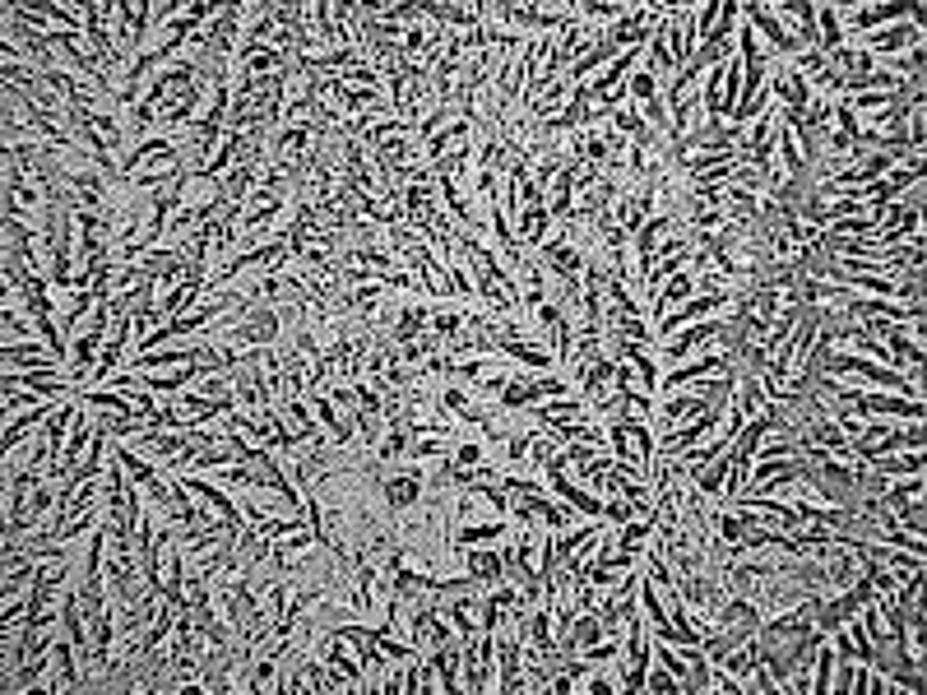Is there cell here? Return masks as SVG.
<instances>
[{
    "mask_svg": "<svg viewBox=\"0 0 927 695\" xmlns=\"http://www.w3.org/2000/svg\"><path fill=\"white\" fill-rule=\"evenodd\" d=\"M0 329H5V343H14V339L24 343V334H28L24 316H19V311H14L10 302H5V311H0Z\"/></svg>",
    "mask_w": 927,
    "mask_h": 695,
    "instance_id": "cell-25",
    "label": "cell"
},
{
    "mask_svg": "<svg viewBox=\"0 0 927 695\" xmlns=\"http://www.w3.org/2000/svg\"><path fill=\"white\" fill-rule=\"evenodd\" d=\"M853 413H858V417H909V422H923V399H904V394H881V390H858V399H853Z\"/></svg>",
    "mask_w": 927,
    "mask_h": 695,
    "instance_id": "cell-2",
    "label": "cell"
},
{
    "mask_svg": "<svg viewBox=\"0 0 927 695\" xmlns=\"http://www.w3.org/2000/svg\"><path fill=\"white\" fill-rule=\"evenodd\" d=\"M691 292H696V274H673L668 283L659 288V297H654V311H649V325H659L673 306L691 302Z\"/></svg>",
    "mask_w": 927,
    "mask_h": 695,
    "instance_id": "cell-13",
    "label": "cell"
},
{
    "mask_svg": "<svg viewBox=\"0 0 927 695\" xmlns=\"http://www.w3.org/2000/svg\"><path fill=\"white\" fill-rule=\"evenodd\" d=\"M506 515L501 519H492V524H455V543H450V552L455 556H464L469 547H496V543H506Z\"/></svg>",
    "mask_w": 927,
    "mask_h": 695,
    "instance_id": "cell-8",
    "label": "cell"
},
{
    "mask_svg": "<svg viewBox=\"0 0 927 695\" xmlns=\"http://www.w3.org/2000/svg\"><path fill=\"white\" fill-rule=\"evenodd\" d=\"M742 14H747V28H751V33H761V38L770 42V47H775L779 56H784V61H793V56L802 51V47H798V38H793V33H788V28L779 24V14L770 10V5H761V0H751V5H742Z\"/></svg>",
    "mask_w": 927,
    "mask_h": 695,
    "instance_id": "cell-1",
    "label": "cell"
},
{
    "mask_svg": "<svg viewBox=\"0 0 927 695\" xmlns=\"http://www.w3.org/2000/svg\"><path fill=\"white\" fill-rule=\"evenodd\" d=\"M538 417H552V422H585L589 404L580 394H561V399H547V404H534Z\"/></svg>",
    "mask_w": 927,
    "mask_h": 695,
    "instance_id": "cell-17",
    "label": "cell"
},
{
    "mask_svg": "<svg viewBox=\"0 0 927 695\" xmlns=\"http://www.w3.org/2000/svg\"><path fill=\"white\" fill-rule=\"evenodd\" d=\"M914 51V47H923V28H914L909 19H900V24H890V28H881V33H872V56L877 51H886V56H895V51Z\"/></svg>",
    "mask_w": 927,
    "mask_h": 695,
    "instance_id": "cell-12",
    "label": "cell"
},
{
    "mask_svg": "<svg viewBox=\"0 0 927 695\" xmlns=\"http://www.w3.org/2000/svg\"><path fill=\"white\" fill-rule=\"evenodd\" d=\"M191 431H140V436H130V450H140L144 459H177L191 450Z\"/></svg>",
    "mask_w": 927,
    "mask_h": 695,
    "instance_id": "cell-4",
    "label": "cell"
},
{
    "mask_svg": "<svg viewBox=\"0 0 927 695\" xmlns=\"http://www.w3.org/2000/svg\"><path fill=\"white\" fill-rule=\"evenodd\" d=\"M459 561L469 566V575H473L478 584H483V589H492V584L506 580V561H501V543H496V547H469V552L459 556Z\"/></svg>",
    "mask_w": 927,
    "mask_h": 695,
    "instance_id": "cell-10",
    "label": "cell"
},
{
    "mask_svg": "<svg viewBox=\"0 0 927 695\" xmlns=\"http://www.w3.org/2000/svg\"><path fill=\"white\" fill-rule=\"evenodd\" d=\"M89 306H98V297H93L89 288H75V292H70V297H65V306H61V334H70V329L84 320V311H89Z\"/></svg>",
    "mask_w": 927,
    "mask_h": 695,
    "instance_id": "cell-22",
    "label": "cell"
},
{
    "mask_svg": "<svg viewBox=\"0 0 927 695\" xmlns=\"http://www.w3.org/2000/svg\"><path fill=\"white\" fill-rule=\"evenodd\" d=\"M42 404V394H33V390H10L5 394V417H14L19 408H38Z\"/></svg>",
    "mask_w": 927,
    "mask_h": 695,
    "instance_id": "cell-27",
    "label": "cell"
},
{
    "mask_svg": "<svg viewBox=\"0 0 927 695\" xmlns=\"http://www.w3.org/2000/svg\"><path fill=\"white\" fill-rule=\"evenodd\" d=\"M0 357H5V371H56V367H65V357L56 353V348H38V343H5Z\"/></svg>",
    "mask_w": 927,
    "mask_h": 695,
    "instance_id": "cell-5",
    "label": "cell"
},
{
    "mask_svg": "<svg viewBox=\"0 0 927 695\" xmlns=\"http://www.w3.org/2000/svg\"><path fill=\"white\" fill-rule=\"evenodd\" d=\"M775 14H784L788 24L798 28V47L802 51H821V38H816V5L812 0H784V5H770Z\"/></svg>",
    "mask_w": 927,
    "mask_h": 695,
    "instance_id": "cell-9",
    "label": "cell"
},
{
    "mask_svg": "<svg viewBox=\"0 0 927 695\" xmlns=\"http://www.w3.org/2000/svg\"><path fill=\"white\" fill-rule=\"evenodd\" d=\"M473 645H478V691H496V631H483Z\"/></svg>",
    "mask_w": 927,
    "mask_h": 695,
    "instance_id": "cell-19",
    "label": "cell"
},
{
    "mask_svg": "<svg viewBox=\"0 0 927 695\" xmlns=\"http://www.w3.org/2000/svg\"><path fill=\"white\" fill-rule=\"evenodd\" d=\"M381 501L390 506V515H404V510H413L422 501V468L413 464L408 473H399V478H385L381 482Z\"/></svg>",
    "mask_w": 927,
    "mask_h": 695,
    "instance_id": "cell-6",
    "label": "cell"
},
{
    "mask_svg": "<svg viewBox=\"0 0 927 695\" xmlns=\"http://www.w3.org/2000/svg\"><path fill=\"white\" fill-rule=\"evenodd\" d=\"M645 691H673V695H682V682H677L668 668H659V672H645Z\"/></svg>",
    "mask_w": 927,
    "mask_h": 695,
    "instance_id": "cell-26",
    "label": "cell"
},
{
    "mask_svg": "<svg viewBox=\"0 0 927 695\" xmlns=\"http://www.w3.org/2000/svg\"><path fill=\"white\" fill-rule=\"evenodd\" d=\"M867 468L881 478H914V473H923V450H895V455L867 459Z\"/></svg>",
    "mask_w": 927,
    "mask_h": 695,
    "instance_id": "cell-16",
    "label": "cell"
},
{
    "mask_svg": "<svg viewBox=\"0 0 927 695\" xmlns=\"http://www.w3.org/2000/svg\"><path fill=\"white\" fill-rule=\"evenodd\" d=\"M552 455H557V441H552V436H534V445H529V459H524V464L534 468V473H543V464Z\"/></svg>",
    "mask_w": 927,
    "mask_h": 695,
    "instance_id": "cell-24",
    "label": "cell"
},
{
    "mask_svg": "<svg viewBox=\"0 0 927 695\" xmlns=\"http://www.w3.org/2000/svg\"><path fill=\"white\" fill-rule=\"evenodd\" d=\"M719 329H724V316L696 320V325H686V329H677V334H668V339H659V357H668V362H686V357L696 353V348H705Z\"/></svg>",
    "mask_w": 927,
    "mask_h": 695,
    "instance_id": "cell-3",
    "label": "cell"
},
{
    "mask_svg": "<svg viewBox=\"0 0 927 695\" xmlns=\"http://www.w3.org/2000/svg\"><path fill=\"white\" fill-rule=\"evenodd\" d=\"M649 538H654V519H626L622 533H612V547H622V552H645Z\"/></svg>",
    "mask_w": 927,
    "mask_h": 695,
    "instance_id": "cell-18",
    "label": "cell"
},
{
    "mask_svg": "<svg viewBox=\"0 0 927 695\" xmlns=\"http://www.w3.org/2000/svg\"><path fill=\"white\" fill-rule=\"evenodd\" d=\"M51 413H56L51 404H38V408H24L19 417H10V422H5V455H14V450H19V445L28 441V431L42 427V422H47Z\"/></svg>",
    "mask_w": 927,
    "mask_h": 695,
    "instance_id": "cell-15",
    "label": "cell"
},
{
    "mask_svg": "<svg viewBox=\"0 0 927 695\" xmlns=\"http://www.w3.org/2000/svg\"><path fill=\"white\" fill-rule=\"evenodd\" d=\"M441 408L459 417L464 408H469V390H459V385H445V390H441Z\"/></svg>",
    "mask_w": 927,
    "mask_h": 695,
    "instance_id": "cell-28",
    "label": "cell"
},
{
    "mask_svg": "<svg viewBox=\"0 0 927 695\" xmlns=\"http://www.w3.org/2000/svg\"><path fill=\"white\" fill-rule=\"evenodd\" d=\"M923 492H927V487H923V473H914V478H904V482H895V487H886V492H881V506L895 515V510H904L909 501H918Z\"/></svg>",
    "mask_w": 927,
    "mask_h": 695,
    "instance_id": "cell-20",
    "label": "cell"
},
{
    "mask_svg": "<svg viewBox=\"0 0 927 695\" xmlns=\"http://www.w3.org/2000/svg\"><path fill=\"white\" fill-rule=\"evenodd\" d=\"M496 357H506V362H520V367L538 371V376L557 367V357L547 353L538 339H501V343H496Z\"/></svg>",
    "mask_w": 927,
    "mask_h": 695,
    "instance_id": "cell-7",
    "label": "cell"
},
{
    "mask_svg": "<svg viewBox=\"0 0 927 695\" xmlns=\"http://www.w3.org/2000/svg\"><path fill=\"white\" fill-rule=\"evenodd\" d=\"M626 93H631L635 102H649V98H659V79H654V70H649V65H635V70H631V79H626Z\"/></svg>",
    "mask_w": 927,
    "mask_h": 695,
    "instance_id": "cell-23",
    "label": "cell"
},
{
    "mask_svg": "<svg viewBox=\"0 0 927 695\" xmlns=\"http://www.w3.org/2000/svg\"><path fill=\"white\" fill-rule=\"evenodd\" d=\"M816 38H821V56H835L844 47V10L839 5H816Z\"/></svg>",
    "mask_w": 927,
    "mask_h": 695,
    "instance_id": "cell-14",
    "label": "cell"
},
{
    "mask_svg": "<svg viewBox=\"0 0 927 695\" xmlns=\"http://www.w3.org/2000/svg\"><path fill=\"white\" fill-rule=\"evenodd\" d=\"M42 677H51V649H42L38 658H28L24 668L14 672V682L5 686V691H33V686L42 682Z\"/></svg>",
    "mask_w": 927,
    "mask_h": 695,
    "instance_id": "cell-21",
    "label": "cell"
},
{
    "mask_svg": "<svg viewBox=\"0 0 927 695\" xmlns=\"http://www.w3.org/2000/svg\"><path fill=\"white\" fill-rule=\"evenodd\" d=\"M181 482H186L195 501H204V506L214 510L218 519H228V524H246L242 506H237V501H232V496L223 492V487H214V482H204V478H181Z\"/></svg>",
    "mask_w": 927,
    "mask_h": 695,
    "instance_id": "cell-11",
    "label": "cell"
}]
</instances>
